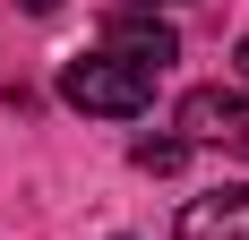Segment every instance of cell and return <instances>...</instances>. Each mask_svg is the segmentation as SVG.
I'll return each instance as SVG.
<instances>
[{
  "label": "cell",
  "mask_w": 249,
  "mask_h": 240,
  "mask_svg": "<svg viewBox=\"0 0 249 240\" xmlns=\"http://www.w3.org/2000/svg\"><path fill=\"white\" fill-rule=\"evenodd\" d=\"M60 95H69L77 112H95V120H138L155 103V77H138L129 60H112V51H77L69 69H60Z\"/></svg>",
  "instance_id": "cell-1"
},
{
  "label": "cell",
  "mask_w": 249,
  "mask_h": 240,
  "mask_svg": "<svg viewBox=\"0 0 249 240\" xmlns=\"http://www.w3.org/2000/svg\"><path fill=\"white\" fill-rule=\"evenodd\" d=\"M180 137L189 146H224V154H249V95L241 86H189V95H180Z\"/></svg>",
  "instance_id": "cell-2"
},
{
  "label": "cell",
  "mask_w": 249,
  "mask_h": 240,
  "mask_svg": "<svg viewBox=\"0 0 249 240\" xmlns=\"http://www.w3.org/2000/svg\"><path fill=\"white\" fill-rule=\"evenodd\" d=\"M103 51H112V60H129L138 77H163V69L180 60V34H172L163 17H146V9H121V17L103 26Z\"/></svg>",
  "instance_id": "cell-3"
},
{
  "label": "cell",
  "mask_w": 249,
  "mask_h": 240,
  "mask_svg": "<svg viewBox=\"0 0 249 240\" xmlns=\"http://www.w3.org/2000/svg\"><path fill=\"white\" fill-rule=\"evenodd\" d=\"M180 240H249V189H206L180 206Z\"/></svg>",
  "instance_id": "cell-4"
},
{
  "label": "cell",
  "mask_w": 249,
  "mask_h": 240,
  "mask_svg": "<svg viewBox=\"0 0 249 240\" xmlns=\"http://www.w3.org/2000/svg\"><path fill=\"white\" fill-rule=\"evenodd\" d=\"M129 163L163 180V171H180V163H189V137H138V146H129Z\"/></svg>",
  "instance_id": "cell-5"
},
{
  "label": "cell",
  "mask_w": 249,
  "mask_h": 240,
  "mask_svg": "<svg viewBox=\"0 0 249 240\" xmlns=\"http://www.w3.org/2000/svg\"><path fill=\"white\" fill-rule=\"evenodd\" d=\"M18 9H26V17H52V9H60V0H18Z\"/></svg>",
  "instance_id": "cell-6"
},
{
  "label": "cell",
  "mask_w": 249,
  "mask_h": 240,
  "mask_svg": "<svg viewBox=\"0 0 249 240\" xmlns=\"http://www.w3.org/2000/svg\"><path fill=\"white\" fill-rule=\"evenodd\" d=\"M129 9H146V17H155V9H180V0H129Z\"/></svg>",
  "instance_id": "cell-7"
},
{
  "label": "cell",
  "mask_w": 249,
  "mask_h": 240,
  "mask_svg": "<svg viewBox=\"0 0 249 240\" xmlns=\"http://www.w3.org/2000/svg\"><path fill=\"white\" fill-rule=\"evenodd\" d=\"M232 60H241V86H249V34H241V51H232Z\"/></svg>",
  "instance_id": "cell-8"
}]
</instances>
